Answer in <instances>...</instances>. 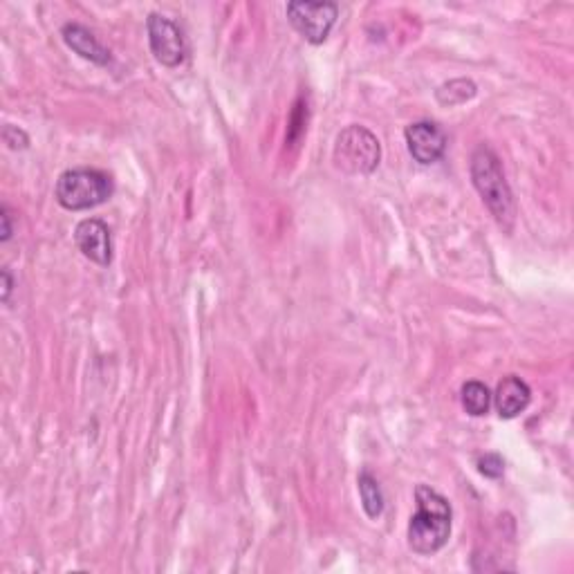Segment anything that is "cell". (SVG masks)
Listing matches in <instances>:
<instances>
[{"label": "cell", "mask_w": 574, "mask_h": 574, "mask_svg": "<svg viewBox=\"0 0 574 574\" xmlns=\"http://www.w3.org/2000/svg\"><path fill=\"white\" fill-rule=\"evenodd\" d=\"M462 406L469 415L480 418V415L489 413V406H492V393L483 382H467L462 386Z\"/></svg>", "instance_id": "4fadbf2b"}, {"label": "cell", "mask_w": 574, "mask_h": 574, "mask_svg": "<svg viewBox=\"0 0 574 574\" xmlns=\"http://www.w3.org/2000/svg\"><path fill=\"white\" fill-rule=\"evenodd\" d=\"M287 18L296 32H299L305 41L312 45L326 43V39L335 27L339 18V5L337 3H287L285 7Z\"/></svg>", "instance_id": "5b68a950"}, {"label": "cell", "mask_w": 574, "mask_h": 574, "mask_svg": "<svg viewBox=\"0 0 574 574\" xmlns=\"http://www.w3.org/2000/svg\"><path fill=\"white\" fill-rule=\"evenodd\" d=\"M492 397L496 402L498 415H501L503 420H514L527 409V406H530L532 391L521 377L507 375L501 379V382H498L496 395H492Z\"/></svg>", "instance_id": "9c48e42d"}, {"label": "cell", "mask_w": 574, "mask_h": 574, "mask_svg": "<svg viewBox=\"0 0 574 574\" xmlns=\"http://www.w3.org/2000/svg\"><path fill=\"white\" fill-rule=\"evenodd\" d=\"M0 220H3V231H0V240L7 243L9 238L14 234V227H12V214H9V207L0 209Z\"/></svg>", "instance_id": "2e32d148"}, {"label": "cell", "mask_w": 574, "mask_h": 574, "mask_svg": "<svg viewBox=\"0 0 574 574\" xmlns=\"http://www.w3.org/2000/svg\"><path fill=\"white\" fill-rule=\"evenodd\" d=\"M476 83L471 79H453L442 83V86L435 90V99H438V104L442 106H460V104H467L469 99L476 97Z\"/></svg>", "instance_id": "8fae6325"}, {"label": "cell", "mask_w": 574, "mask_h": 574, "mask_svg": "<svg viewBox=\"0 0 574 574\" xmlns=\"http://www.w3.org/2000/svg\"><path fill=\"white\" fill-rule=\"evenodd\" d=\"M406 146L415 162L433 164L447 151V135L433 122H415L404 131Z\"/></svg>", "instance_id": "ba28073f"}, {"label": "cell", "mask_w": 574, "mask_h": 574, "mask_svg": "<svg viewBox=\"0 0 574 574\" xmlns=\"http://www.w3.org/2000/svg\"><path fill=\"white\" fill-rule=\"evenodd\" d=\"M359 485V496L361 505H364V512L368 518H379L384 514V494L382 487H379L377 480L368 474V471H361L357 478Z\"/></svg>", "instance_id": "7c38bea8"}, {"label": "cell", "mask_w": 574, "mask_h": 574, "mask_svg": "<svg viewBox=\"0 0 574 574\" xmlns=\"http://www.w3.org/2000/svg\"><path fill=\"white\" fill-rule=\"evenodd\" d=\"M61 36L68 48L77 52L81 59L97 63V66H108L110 63V52L97 41V36L92 34L88 27H83L79 23H68L61 30Z\"/></svg>", "instance_id": "30bf717a"}, {"label": "cell", "mask_w": 574, "mask_h": 574, "mask_svg": "<svg viewBox=\"0 0 574 574\" xmlns=\"http://www.w3.org/2000/svg\"><path fill=\"white\" fill-rule=\"evenodd\" d=\"M471 182H474L480 198L492 211L498 225L505 231H512L516 220V202L514 193L503 173L501 160L487 144L478 146L471 155Z\"/></svg>", "instance_id": "7a4b0ae2"}, {"label": "cell", "mask_w": 574, "mask_h": 574, "mask_svg": "<svg viewBox=\"0 0 574 574\" xmlns=\"http://www.w3.org/2000/svg\"><path fill=\"white\" fill-rule=\"evenodd\" d=\"M74 243L79 252L99 267H108L113 263V236L104 220L88 218L81 220L74 229Z\"/></svg>", "instance_id": "52a82bcc"}, {"label": "cell", "mask_w": 574, "mask_h": 574, "mask_svg": "<svg viewBox=\"0 0 574 574\" xmlns=\"http://www.w3.org/2000/svg\"><path fill=\"white\" fill-rule=\"evenodd\" d=\"M148 30V45H151V52L157 63H162L164 68H178L187 59V39H184V32L178 27V23H173L171 18H166L164 14H148L146 21Z\"/></svg>", "instance_id": "8992f818"}, {"label": "cell", "mask_w": 574, "mask_h": 574, "mask_svg": "<svg viewBox=\"0 0 574 574\" xmlns=\"http://www.w3.org/2000/svg\"><path fill=\"white\" fill-rule=\"evenodd\" d=\"M3 142L12 148V151H25V148L30 146V137H27L21 128L7 124L3 128Z\"/></svg>", "instance_id": "9a60e30c"}, {"label": "cell", "mask_w": 574, "mask_h": 574, "mask_svg": "<svg viewBox=\"0 0 574 574\" xmlns=\"http://www.w3.org/2000/svg\"><path fill=\"white\" fill-rule=\"evenodd\" d=\"M115 184L108 173L99 169H70L61 173L54 196L68 211H86L104 205L113 198Z\"/></svg>", "instance_id": "3957f363"}, {"label": "cell", "mask_w": 574, "mask_h": 574, "mask_svg": "<svg viewBox=\"0 0 574 574\" xmlns=\"http://www.w3.org/2000/svg\"><path fill=\"white\" fill-rule=\"evenodd\" d=\"M14 290V279H12V274H9V270H3V301L9 303V294H12Z\"/></svg>", "instance_id": "e0dca14e"}, {"label": "cell", "mask_w": 574, "mask_h": 574, "mask_svg": "<svg viewBox=\"0 0 574 574\" xmlns=\"http://www.w3.org/2000/svg\"><path fill=\"white\" fill-rule=\"evenodd\" d=\"M478 471L489 480L503 478L505 460L498 456V453H485V456L478 458Z\"/></svg>", "instance_id": "5bb4252c"}, {"label": "cell", "mask_w": 574, "mask_h": 574, "mask_svg": "<svg viewBox=\"0 0 574 574\" xmlns=\"http://www.w3.org/2000/svg\"><path fill=\"white\" fill-rule=\"evenodd\" d=\"M415 501H418V512L411 516L409 523V545L415 554L431 557L449 543L451 505L429 485H418Z\"/></svg>", "instance_id": "6da1fadb"}, {"label": "cell", "mask_w": 574, "mask_h": 574, "mask_svg": "<svg viewBox=\"0 0 574 574\" xmlns=\"http://www.w3.org/2000/svg\"><path fill=\"white\" fill-rule=\"evenodd\" d=\"M332 160L346 175H370L382 160V144L366 126L353 124L337 135Z\"/></svg>", "instance_id": "277c9868"}]
</instances>
